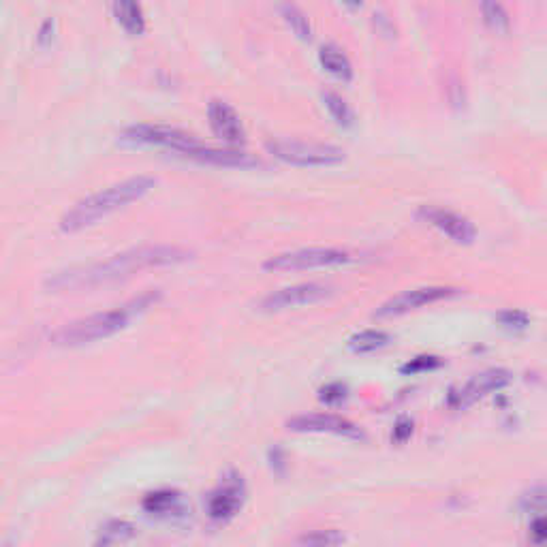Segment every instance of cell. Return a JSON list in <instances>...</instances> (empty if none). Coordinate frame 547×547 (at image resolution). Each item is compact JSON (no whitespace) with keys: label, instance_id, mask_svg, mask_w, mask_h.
<instances>
[{"label":"cell","instance_id":"cell-22","mask_svg":"<svg viewBox=\"0 0 547 547\" xmlns=\"http://www.w3.org/2000/svg\"><path fill=\"white\" fill-rule=\"evenodd\" d=\"M481 15H483V22H486V26L494 30V33H509L511 18L507 9L500 3H483Z\"/></svg>","mask_w":547,"mask_h":547},{"label":"cell","instance_id":"cell-31","mask_svg":"<svg viewBox=\"0 0 547 547\" xmlns=\"http://www.w3.org/2000/svg\"><path fill=\"white\" fill-rule=\"evenodd\" d=\"M97 547H103V545H97Z\"/></svg>","mask_w":547,"mask_h":547},{"label":"cell","instance_id":"cell-25","mask_svg":"<svg viewBox=\"0 0 547 547\" xmlns=\"http://www.w3.org/2000/svg\"><path fill=\"white\" fill-rule=\"evenodd\" d=\"M135 535V528L129 524V522H112V524H107L105 530H103V547H109V545H114V543H122V541H127L129 537Z\"/></svg>","mask_w":547,"mask_h":547},{"label":"cell","instance_id":"cell-10","mask_svg":"<svg viewBox=\"0 0 547 547\" xmlns=\"http://www.w3.org/2000/svg\"><path fill=\"white\" fill-rule=\"evenodd\" d=\"M287 428L291 432H315V434H338L349 436V439H359L362 430H359L353 421L334 413H306L295 415L287 421Z\"/></svg>","mask_w":547,"mask_h":547},{"label":"cell","instance_id":"cell-23","mask_svg":"<svg viewBox=\"0 0 547 547\" xmlns=\"http://www.w3.org/2000/svg\"><path fill=\"white\" fill-rule=\"evenodd\" d=\"M522 509L524 513L533 515V518L547 513V483L545 486H535L533 490L522 496Z\"/></svg>","mask_w":547,"mask_h":547},{"label":"cell","instance_id":"cell-17","mask_svg":"<svg viewBox=\"0 0 547 547\" xmlns=\"http://www.w3.org/2000/svg\"><path fill=\"white\" fill-rule=\"evenodd\" d=\"M319 60H321L323 69H327L332 75H336L338 80L349 82L353 77L351 60L347 58L345 52L338 50L336 45H323V48L319 50Z\"/></svg>","mask_w":547,"mask_h":547},{"label":"cell","instance_id":"cell-11","mask_svg":"<svg viewBox=\"0 0 547 547\" xmlns=\"http://www.w3.org/2000/svg\"><path fill=\"white\" fill-rule=\"evenodd\" d=\"M419 216L458 244H471L477 236V229L471 223V218H466L458 212L436 208V206H421Z\"/></svg>","mask_w":547,"mask_h":547},{"label":"cell","instance_id":"cell-27","mask_svg":"<svg viewBox=\"0 0 547 547\" xmlns=\"http://www.w3.org/2000/svg\"><path fill=\"white\" fill-rule=\"evenodd\" d=\"M530 541L539 547L547 545V513L537 515V518L530 522Z\"/></svg>","mask_w":547,"mask_h":547},{"label":"cell","instance_id":"cell-28","mask_svg":"<svg viewBox=\"0 0 547 547\" xmlns=\"http://www.w3.org/2000/svg\"><path fill=\"white\" fill-rule=\"evenodd\" d=\"M319 398L327 404H336V402H342L347 398V385L342 383H330L325 385L321 392H319Z\"/></svg>","mask_w":547,"mask_h":547},{"label":"cell","instance_id":"cell-30","mask_svg":"<svg viewBox=\"0 0 547 547\" xmlns=\"http://www.w3.org/2000/svg\"><path fill=\"white\" fill-rule=\"evenodd\" d=\"M449 101H451L453 107L464 105V88H462V84L456 80V77H451V84H449Z\"/></svg>","mask_w":547,"mask_h":547},{"label":"cell","instance_id":"cell-6","mask_svg":"<svg viewBox=\"0 0 547 547\" xmlns=\"http://www.w3.org/2000/svg\"><path fill=\"white\" fill-rule=\"evenodd\" d=\"M351 255L340 248H325L312 246L291 250V253H280L263 261V270L268 272H298L312 268H327V265H342L349 263Z\"/></svg>","mask_w":547,"mask_h":547},{"label":"cell","instance_id":"cell-3","mask_svg":"<svg viewBox=\"0 0 547 547\" xmlns=\"http://www.w3.org/2000/svg\"><path fill=\"white\" fill-rule=\"evenodd\" d=\"M159 178L148 176V174H139L133 178H127L122 182H116L107 189H101L97 193H92L84 197L82 201H77L71 210H67L60 218V229L62 231H80L92 223L101 221L103 216L116 212L118 208H124L127 203L142 199L148 195Z\"/></svg>","mask_w":547,"mask_h":547},{"label":"cell","instance_id":"cell-21","mask_svg":"<svg viewBox=\"0 0 547 547\" xmlns=\"http://www.w3.org/2000/svg\"><path fill=\"white\" fill-rule=\"evenodd\" d=\"M280 15H283V20L291 26V30L295 35H298L300 39H310L312 37V26H310V20L308 15L295 5H280L278 7Z\"/></svg>","mask_w":547,"mask_h":547},{"label":"cell","instance_id":"cell-19","mask_svg":"<svg viewBox=\"0 0 547 547\" xmlns=\"http://www.w3.org/2000/svg\"><path fill=\"white\" fill-rule=\"evenodd\" d=\"M321 99H323V105L327 107V112H330V116L340 124V127H351V124L355 122V114H353L351 105L342 99L338 92L325 90Z\"/></svg>","mask_w":547,"mask_h":547},{"label":"cell","instance_id":"cell-9","mask_svg":"<svg viewBox=\"0 0 547 547\" xmlns=\"http://www.w3.org/2000/svg\"><path fill=\"white\" fill-rule=\"evenodd\" d=\"M460 293V289L456 287H417V289H409L400 295H394L392 300H387L385 304H381L374 312V317H400L406 315V312H411L415 308L428 306L434 302L441 300H449L456 298Z\"/></svg>","mask_w":547,"mask_h":547},{"label":"cell","instance_id":"cell-14","mask_svg":"<svg viewBox=\"0 0 547 547\" xmlns=\"http://www.w3.org/2000/svg\"><path fill=\"white\" fill-rule=\"evenodd\" d=\"M186 156H191V159L201 161V163L221 165V167H259V165H263V161L257 159V156L250 154V152L233 150V148H210L206 144L189 152Z\"/></svg>","mask_w":547,"mask_h":547},{"label":"cell","instance_id":"cell-12","mask_svg":"<svg viewBox=\"0 0 547 547\" xmlns=\"http://www.w3.org/2000/svg\"><path fill=\"white\" fill-rule=\"evenodd\" d=\"M244 483L238 477H227L221 481L208 498V515L214 522H227L236 518L244 505Z\"/></svg>","mask_w":547,"mask_h":547},{"label":"cell","instance_id":"cell-7","mask_svg":"<svg viewBox=\"0 0 547 547\" xmlns=\"http://www.w3.org/2000/svg\"><path fill=\"white\" fill-rule=\"evenodd\" d=\"M511 381H513V374L505 368L483 370L475 374L471 381H466L462 387L453 389L449 396V406L451 409H466V406L475 404L477 400L505 389Z\"/></svg>","mask_w":547,"mask_h":547},{"label":"cell","instance_id":"cell-2","mask_svg":"<svg viewBox=\"0 0 547 547\" xmlns=\"http://www.w3.org/2000/svg\"><path fill=\"white\" fill-rule=\"evenodd\" d=\"M159 300H161V291L148 289L142 295H137V298L129 300L127 304L62 325L58 332H54L52 342L56 347H84V345H90V342L109 338L122 332L124 327H129L133 319L144 315V312L152 308V304H156Z\"/></svg>","mask_w":547,"mask_h":547},{"label":"cell","instance_id":"cell-26","mask_svg":"<svg viewBox=\"0 0 547 547\" xmlns=\"http://www.w3.org/2000/svg\"><path fill=\"white\" fill-rule=\"evenodd\" d=\"M443 362L439 357H434V355H419L415 359H411L409 364H404L402 366V372L404 374H419V372H430V370H436V368H441Z\"/></svg>","mask_w":547,"mask_h":547},{"label":"cell","instance_id":"cell-1","mask_svg":"<svg viewBox=\"0 0 547 547\" xmlns=\"http://www.w3.org/2000/svg\"><path fill=\"white\" fill-rule=\"evenodd\" d=\"M193 257L189 248L171 246V244H154L124 250L105 261H95L86 265H71V268L58 270L45 278V287L52 291H75V289H92L99 285L114 283V280L127 278L133 272L146 268H159V265H176Z\"/></svg>","mask_w":547,"mask_h":547},{"label":"cell","instance_id":"cell-29","mask_svg":"<svg viewBox=\"0 0 547 547\" xmlns=\"http://www.w3.org/2000/svg\"><path fill=\"white\" fill-rule=\"evenodd\" d=\"M411 434H413V421L411 419H400L396 424V428H394V441L396 443L409 441Z\"/></svg>","mask_w":547,"mask_h":547},{"label":"cell","instance_id":"cell-13","mask_svg":"<svg viewBox=\"0 0 547 547\" xmlns=\"http://www.w3.org/2000/svg\"><path fill=\"white\" fill-rule=\"evenodd\" d=\"M208 118L212 131L227 144L244 142V127L236 109L223 99H212L208 103Z\"/></svg>","mask_w":547,"mask_h":547},{"label":"cell","instance_id":"cell-5","mask_svg":"<svg viewBox=\"0 0 547 547\" xmlns=\"http://www.w3.org/2000/svg\"><path fill=\"white\" fill-rule=\"evenodd\" d=\"M122 144H148V146H165L176 152H182L184 156L201 148L203 142L193 133H186L176 127H165V124H133V127L124 129L120 133Z\"/></svg>","mask_w":547,"mask_h":547},{"label":"cell","instance_id":"cell-18","mask_svg":"<svg viewBox=\"0 0 547 547\" xmlns=\"http://www.w3.org/2000/svg\"><path fill=\"white\" fill-rule=\"evenodd\" d=\"M389 334L383 330H366L349 338V349L353 353H372L389 345Z\"/></svg>","mask_w":547,"mask_h":547},{"label":"cell","instance_id":"cell-24","mask_svg":"<svg viewBox=\"0 0 547 547\" xmlns=\"http://www.w3.org/2000/svg\"><path fill=\"white\" fill-rule=\"evenodd\" d=\"M496 321H498V325L503 327V330H507V332H524L526 327L530 325V317L526 315V312H522V310H513V308L498 312Z\"/></svg>","mask_w":547,"mask_h":547},{"label":"cell","instance_id":"cell-20","mask_svg":"<svg viewBox=\"0 0 547 547\" xmlns=\"http://www.w3.org/2000/svg\"><path fill=\"white\" fill-rule=\"evenodd\" d=\"M342 543H345V535L336 528H327L302 535L291 547H342Z\"/></svg>","mask_w":547,"mask_h":547},{"label":"cell","instance_id":"cell-4","mask_svg":"<svg viewBox=\"0 0 547 547\" xmlns=\"http://www.w3.org/2000/svg\"><path fill=\"white\" fill-rule=\"evenodd\" d=\"M270 154L276 159L300 165V167H327L338 165L345 161V150L332 144H317V142H300V139H268L265 142Z\"/></svg>","mask_w":547,"mask_h":547},{"label":"cell","instance_id":"cell-15","mask_svg":"<svg viewBox=\"0 0 547 547\" xmlns=\"http://www.w3.org/2000/svg\"><path fill=\"white\" fill-rule=\"evenodd\" d=\"M144 511L150 515H174L184 511L182 496L174 490H159V492H150L144 498Z\"/></svg>","mask_w":547,"mask_h":547},{"label":"cell","instance_id":"cell-16","mask_svg":"<svg viewBox=\"0 0 547 547\" xmlns=\"http://www.w3.org/2000/svg\"><path fill=\"white\" fill-rule=\"evenodd\" d=\"M114 15L116 20L124 26V30L131 35H142L146 28V18H144V9L142 5L131 3V0H118L114 3Z\"/></svg>","mask_w":547,"mask_h":547},{"label":"cell","instance_id":"cell-8","mask_svg":"<svg viewBox=\"0 0 547 547\" xmlns=\"http://www.w3.org/2000/svg\"><path fill=\"white\" fill-rule=\"evenodd\" d=\"M332 291L334 289L330 285H323V283H300V285L283 287V289L265 295V298L259 302V310L261 312H280V310H287V308L310 306V304H317L325 298H330Z\"/></svg>","mask_w":547,"mask_h":547}]
</instances>
